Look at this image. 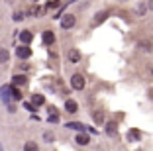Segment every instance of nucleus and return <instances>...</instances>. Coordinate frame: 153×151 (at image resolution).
<instances>
[{"label":"nucleus","mask_w":153,"mask_h":151,"mask_svg":"<svg viewBox=\"0 0 153 151\" xmlns=\"http://www.w3.org/2000/svg\"><path fill=\"white\" fill-rule=\"evenodd\" d=\"M106 16H108L106 12H100V14H96V18L92 20V24H94V26H98L100 22H104V18H106Z\"/></svg>","instance_id":"15"},{"label":"nucleus","mask_w":153,"mask_h":151,"mask_svg":"<svg viewBox=\"0 0 153 151\" xmlns=\"http://www.w3.org/2000/svg\"><path fill=\"white\" fill-rule=\"evenodd\" d=\"M53 41H55L53 31H43V43H45V45H51Z\"/></svg>","instance_id":"9"},{"label":"nucleus","mask_w":153,"mask_h":151,"mask_svg":"<svg viewBox=\"0 0 153 151\" xmlns=\"http://www.w3.org/2000/svg\"><path fill=\"white\" fill-rule=\"evenodd\" d=\"M75 16H71V14H67V16H63V20H61V28H65V30H71L73 26H75Z\"/></svg>","instance_id":"3"},{"label":"nucleus","mask_w":153,"mask_h":151,"mask_svg":"<svg viewBox=\"0 0 153 151\" xmlns=\"http://www.w3.org/2000/svg\"><path fill=\"white\" fill-rule=\"evenodd\" d=\"M106 133H108V135H116V133H118V126L114 124V122L106 124Z\"/></svg>","instance_id":"11"},{"label":"nucleus","mask_w":153,"mask_h":151,"mask_svg":"<svg viewBox=\"0 0 153 151\" xmlns=\"http://www.w3.org/2000/svg\"><path fill=\"white\" fill-rule=\"evenodd\" d=\"M0 98L4 100L6 104L10 102V100H14V94H12V85H6V86H2L0 89Z\"/></svg>","instance_id":"2"},{"label":"nucleus","mask_w":153,"mask_h":151,"mask_svg":"<svg viewBox=\"0 0 153 151\" xmlns=\"http://www.w3.org/2000/svg\"><path fill=\"white\" fill-rule=\"evenodd\" d=\"M122 2H124V0H122Z\"/></svg>","instance_id":"27"},{"label":"nucleus","mask_w":153,"mask_h":151,"mask_svg":"<svg viewBox=\"0 0 153 151\" xmlns=\"http://www.w3.org/2000/svg\"><path fill=\"white\" fill-rule=\"evenodd\" d=\"M12 18L16 20V22H20V20H24V12H16V14L12 16Z\"/></svg>","instance_id":"20"},{"label":"nucleus","mask_w":153,"mask_h":151,"mask_svg":"<svg viewBox=\"0 0 153 151\" xmlns=\"http://www.w3.org/2000/svg\"><path fill=\"white\" fill-rule=\"evenodd\" d=\"M12 94H14V100H22V92L16 89V85L12 86Z\"/></svg>","instance_id":"17"},{"label":"nucleus","mask_w":153,"mask_h":151,"mask_svg":"<svg viewBox=\"0 0 153 151\" xmlns=\"http://www.w3.org/2000/svg\"><path fill=\"white\" fill-rule=\"evenodd\" d=\"M65 110H67L69 114H75V112L79 110V104H76L75 100H71V98H69V100H65Z\"/></svg>","instance_id":"6"},{"label":"nucleus","mask_w":153,"mask_h":151,"mask_svg":"<svg viewBox=\"0 0 153 151\" xmlns=\"http://www.w3.org/2000/svg\"><path fill=\"white\" fill-rule=\"evenodd\" d=\"M67 128H71V129H81V132H85V124H81V122H69Z\"/></svg>","instance_id":"13"},{"label":"nucleus","mask_w":153,"mask_h":151,"mask_svg":"<svg viewBox=\"0 0 153 151\" xmlns=\"http://www.w3.org/2000/svg\"><path fill=\"white\" fill-rule=\"evenodd\" d=\"M67 59H69V63H79L81 61V51L79 49H69Z\"/></svg>","instance_id":"5"},{"label":"nucleus","mask_w":153,"mask_h":151,"mask_svg":"<svg viewBox=\"0 0 153 151\" xmlns=\"http://www.w3.org/2000/svg\"><path fill=\"white\" fill-rule=\"evenodd\" d=\"M140 138H141V133L137 132V129H130V132H128V139H130V141H137Z\"/></svg>","instance_id":"10"},{"label":"nucleus","mask_w":153,"mask_h":151,"mask_svg":"<svg viewBox=\"0 0 153 151\" xmlns=\"http://www.w3.org/2000/svg\"><path fill=\"white\" fill-rule=\"evenodd\" d=\"M16 53H18L20 59H30V57H32V49L27 47V43H24L22 47H18V51H16Z\"/></svg>","instance_id":"4"},{"label":"nucleus","mask_w":153,"mask_h":151,"mask_svg":"<svg viewBox=\"0 0 153 151\" xmlns=\"http://www.w3.org/2000/svg\"><path fill=\"white\" fill-rule=\"evenodd\" d=\"M151 73H153V69H151Z\"/></svg>","instance_id":"26"},{"label":"nucleus","mask_w":153,"mask_h":151,"mask_svg":"<svg viewBox=\"0 0 153 151\" xmlns=\"http://www.w3.org/2000/svg\"><path fill=\"white\" fill-rule=\"evenodd\" d=\"M79 145H88V141H90V138H88V133H79L76 135V139H75Z\"/></svg>","instance_id":"8"},{"label":"nucleus","mask_w":153,"mask_h":151,"mask_svg":"<svg viewBox=\"0 0 153 151\" xmlns=\"http://www.w3.org/2000/svg\"><path fill=\"white\" fill-rule=\"evenodd\" d=\"M33 39V33L30 30H24V31H20V41L22 43H30V41Z\"/></svg>","instance_id":"7"},{"label":"nucleus","mask_w":153,"mask_h":151,"mask_svg":"<svg viewBox=\"0 0 153 151\" xmlns=\"http://www.w3.org/2000/svg\"><path fill=\"white\" fill-rule=\"evenodd\" d=\"M8 59H10V53L6 49H0V63H8Z\"/></svg>","instance_id":"16"},{"label":"nucleus","mask_w":153,"mask_h":151,"mask_svg":"<svg viewBox=\"0 0 153 151\" xmlns=\"http://www.w3.org/2000/svg\"><path fill=\"white\" fill-rule=\"evenodd\" d=\"M94 120L98 122V124H102V122H104V116H102V112H96V114H94Z\"/></svg>","instance_id":"19"},{"label":"nucleus","mask_w":153,"mask_h":151,"mask_svg":"<svg viewBox=\"0 0 153 151\" xmlns=\"http://www.w3.org/2000/svg\"><path fill=\"white\" fill-rule=\"evenodd\" d=\"M32 102L36 104V106H41V104L45 102V98H43V94H33V96H32Z\"/></svg>","instance_id":"12"},{"label":"nucleus","mask_w":153,"mask_h":151,"mask_svg":"<svg viewBox=\"0 0 153 151\" xmlns=\"http://www.w3.org/2000/svg\"><path fill=\"white\" fill-rule=\"evenodd\" d=\"M14 85H16V86H24V85H26V77H24V75H16V77H14Z\"/></svg>","instance_id":"14"},{"label":"nucleus","mask_w":153,"mask_h":151,"mask_svg":"<svg viewBox=\"0 0 153 151\" xmlns=\"http://www.w3.org/2000/svg\"><path fill=\"white\" fill-rule=\"evenodd\" d=\"M57 6H59V0H49V2H47V8H57Z\"/></svg>","instance_id":"18"},{"label":"nucleus","mask_w":153,"mask_h":151,"mask_svg":"<svg viewBox=\"0 0 153 151\" xmlns=\"http://www.w3.org/2000/svg\"><path fill=\"white\" fill-rule=\"evenodd\" d=\"M26 149L27 151H33V149H37V145H36V143H26Z\"/></svg>","instance_id":"23"},{"label":"nucleus","mask_w":153,"mask_h":151,"mask_svg":"<svg viewBox=\"0 0 153 151\" xmlns=\"http://www.w3.org/2000/svg\"><path fill=\"white\" fill-rule=\"evenodd\" d=\"M140 45H141V49H145V51L151 49V43H147V41H143V43H140Z\"/></svg>","instance_id":"24"},{"label":"nucleus","mask_w":153,"mask_h":151,"mask_svg":"<svg viewBox=\"0 0 153 151\" xmlns=\"http://www.w3.org/2000/svg\"><path fill=\"white\" fill-rule=\"evenodd\" d=\"M71 86L75 90H82V89H85V77L79 75V73H76V75H73L71 77Z\"/></svg>","instance_id":"1"},{"label":"nucleus","mask_w":153,"mask_h":151,"mask_svg":"<svg viewBox=\"0 0 153 151\" xmlns=\"http://www.w3.org/2000/svg\"><path fill=\"white\" fill-rule=\"evenodd\" d=\"M57 120H59V116L55 114L53 110H51V112H49V122H57Z\"/></svg>","instance_id":"21"},{"label":"nucleus","mask_w":153,"mask_h":151,"mask_svg":"<svg viewBox=\"0 0 153 151\" xmlns=\"http://www.w3.org/2000/svg\"><path fill=\"white\" fill-rule=\"evenodd\" d=\"M39 12H41V8H37V6H36V8H32V10H30V14H33V16H37Z\"/></svg>","instance_id":"25"},{"label":"nucleus","mask_w":153,"mask_h":151,"mask_svg":"<svg viewBox=\"0 0 153 151\" xmlns=\"http://www.w3.org/2000/svg\"><path fill=\"white\" fill-rule=\"evenodd\" d=\"M43 138L47 139V141H53V133H51V132H45V133H43Z\"/></svg>","instance_id":"22"}]
</instances>
